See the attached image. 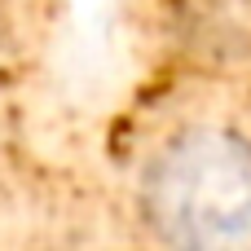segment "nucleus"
<instances>
[{
    "label": "nucleus",
    "mask_w": 251,
    "mask_h": 251,
    "mask_svg": "<svg viewBox=\"0 0 251 251\" xmlns=\"http://www.w3.org/2000/svg\"><path fill=\"white\" fill-rule=\"evenodd\" d=\"M141 216L168 247L251 251V137L185 128L141 172Z\"/></svg>",
    "instance_id": "f257e3e1"
},
{
    "label": "nucleus",
    "mask_w": 251,
    "mask_h": 251,
    "mask_svg": "<svg viewBox=\"0 0 251 251\" xmlns=\"http://www.w3.org/2000/svg\"><path fill=\"white\" fill-rule=\"evenodd\" d=\"M181 35L207 57H247L251 0H181Z\"/></svg>",
    "instance_id": "f03ea898"
}]
</instances>
